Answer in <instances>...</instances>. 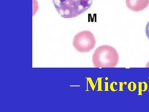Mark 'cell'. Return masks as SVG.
I'll use <instances>...</instances> for the list:
<instances>
[{
    "label": "cell",
    "mask_w": 149,
    "mask_h": 112,
    "mask_svg": "<svg viewBox=\"0 0 149 112\" xmlns=\"http://www.w3.org/2000/svg\"><path fill=\"white\" fill-rule=\"evenodd\" d=\"M93 0H53L56 10L64 18H75L91 7Z\"/></svg>",
    "instance_id": "obj_1"
},
{
    "label": "cell",
    "mask_w": 149,
    "mask_h": 112,
    "mask_svg": "<svg viewBox=\"0 0 149 112\" xmlns=\"http://www.w3.org/2000/svg\"><path fill=\"white\" fill-rule=\"evenodd\" d=\"M119 61V55L116 50L106 45L96 49L93 56V62L96 68H114Z\"/></svg>",
    "instance_id": "obj_2"
},
{
    "label": "cell",
    "mask_w": 149,
    "mask_h": 112,
    "mask_svg": "<svg viewBox=\"0 0 149 112\" xmlns=\"http://www.w3.org/2000/svg\"><path fill=\"white\" fill-rule=\"evenodd\" d=\"M95 44L94 35L88 30L78 32L73 39V47L79 52H89L95 48Z\"/></svg>",
    "instance_id": "obj_3"
},
{
    "label": "cell",
    "mask_w": 149,
    "mask_h": 112,
    "mask_svg": "<svg viewBox=\"0 0 149 112\" xmlns=\"http://www.w3.org/2000/svg\"><path fill=\"white\" fill-rule=\"evenodd\" d=\"M127 7L130 10L139 12L144 10L149 5V0H126Z\"/></svg>",
    "instance_id": "obj_4"
},
{
    "label": "cell",
    "mask_w": 149,
    "mask_h": 112,
    "mask_svg": "<svg viewBox=\"0 0 149 112\" xmlns=\"http://www.w3.org/2000/svg\"><path fill=\"white\" fill-rule=\"evenodd\" d=\"M146 35L148 39L149 40V21L147 23L146 28Z\"/></svg>",
    "instance_id": "obj_5"
}]
</instances>
